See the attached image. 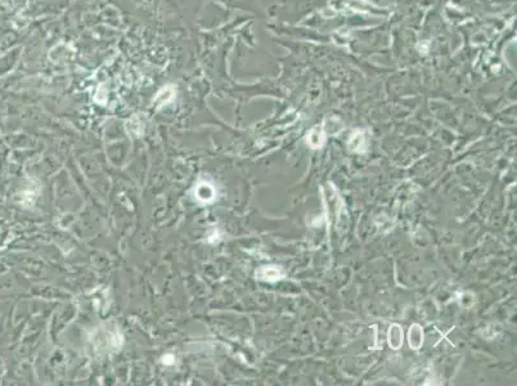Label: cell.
Listing matches in <instances>:
<instances>
[{"instance_id": "2", "label": "cell", "mask_w": 517, "mask_h": 386, "mask_svg": "<svg viewBox=\"0 0 517 386\" xmlns=\"http://www.w3.org/2000/svg\"><path fill=\"white\" fill-rule=\"evenodd\" d=\"M388 341L390 348H392L394 350H398L403 345V331H402V327L399 324H392L390 327L388 334Z\"/></svg>"}, {"instance_id": "3", "label": "cell", "mask_w": 517, "mask_h": 386, "mask_svg": "<svg viewBox=\"0 0 517 386\" xmlns=\"http://www.w3.org/2000/svg\"><path fill=\"white\" fill-rule=\"evenodd\" d=\"M256 277L260 278V280L274 282V280H278L282 278V272L277 266H262L256 272Z\"/></svg>"}, {"instance_id": "1", "label": "cell", "mask_w": 517, "mask_h": 386, "mask_svg": "<svg viewBox=\"0 0 517 386\" xmlns=\"http://www.w3.org/2000/svg\"><path fill=\"white\" fill-rule=\"evenodd\" d=\"M408 340H409V346L412 349L418 350L424 344V331H422V327L417 323L412 324L410 328H409L408 334Z\"/></svg>"}, {"instance_id": "4", "label": "cell", "mask_w": 517, "mask_h": 386, "mask_svg": "<svg viewBox=\"0 0 517 386\" xmlns=\"http://www.w3.org/2000/svg\"><path fill=\"white\" fill-rule=\"evenodd\" d=\"M214 194H215L214 188L208 183L200 184L198 188H197V197L202 201H211L214 198Z\"/></svg>"}, {"instance_id": "5", "label": "cell", "mask_w": 517, "mask_h": 386, "mask_svg": "<svg viewBox=\"0 0 517 386\" xmlns=\"http://www.w3.org/2000/svg\"><path fill=\"white\" fill-rule=\"evenodd\" d=\"M364 140L362 136H352V139L350 140V148L352 151L356 152H363L364 151Z\"/></svg>"}]
</instances>
